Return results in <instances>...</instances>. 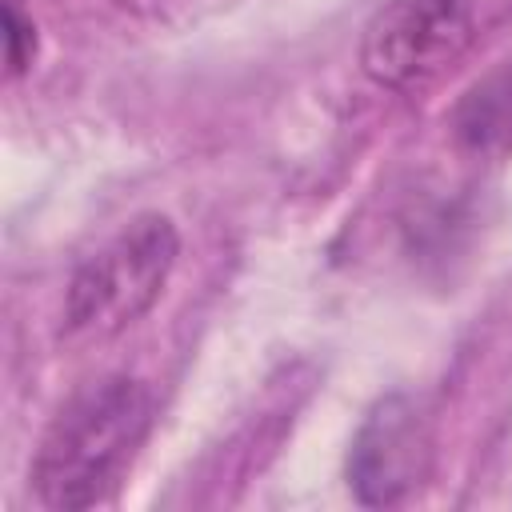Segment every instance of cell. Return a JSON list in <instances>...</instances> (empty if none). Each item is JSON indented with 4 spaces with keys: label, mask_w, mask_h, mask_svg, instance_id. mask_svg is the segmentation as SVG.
Here are the masks:
<instances>
[{
    "label": "cell",
    "mask_w": 512,
    "mask_h": 512,
    "mask_svg": "<svg viewBox=\"0 0 512 512\" xmlns=\"http://www.w3.org/2000/svg\"><path fill=\"white\" fill-rule=\"evenodd\" d=\"M180 256L168 216L144 212L88 256L64 292V336L92 344L132 328L164 292Z\"/></svg>",
    "instance_id": "cell-2"
},
{
    "label": "cell",
    "mask_w": 512,
    "mask_h": 512,
    "mask_svg": "<svg viewBox=\"0 0 512 512\" xmlns=\"http://www.w3.org/2000/svg\"><path fill=\"white\" fill-rule=\"evenodd\" d=\"M116 4L128 8V12H140V16H144V12H156L164 0H116Z\"/></svg>",
    "instance_id": "cell-7"
},
{
    "label": "cell",
    "mask_w": 512,
    "mask_h": 512,
    "mask_svg": "<svg viewBox=\"0 0 512 512\" xmlns=\"http://www.w3.org/2000/svg\"><path fill=\"white\" fill-rule=\"evenodd\" d=\"M428 420L404 392L376 400L348 448V484L360 504H400L428 472Z\"/></svg>",
    "instance_id": "cell-4"
},
{
    "label": "cell",
    "mask_w": 512,
    "mask_h": 512,
    "mask_svg": "<svg viewBox=\"0 0 512 512\" xmlns=\"http://www.w3.org/2000/svg\"><path fill=\"white\" fill-rule=\"evenodd\" d=\"M4 56H8V76H24L36 60V24L20 8V0H4Z\"/></svg>",
    "instance_id": "cell-6"
},
{
    "label": "cell",
    "mask_w": 512,
    "mask_h": 512,
    "mask_svg": "<svg viewBox=\"0 0 512 512\" xmlns=\"http://www.w3.org/2000/svg\"><path fill=\"white\" fill-rule=\"evenodd\" d=\"M452 132L460 148L476 156H488L512 140V60H504L496 72L464 92L452 112Z\"/></svg>",
    "instance_id": "cell-5"
},
{
    "label": "cell",
    "mask_w": 512,
    "mask_h": 512,
    "mask_svg": "<svg viewBox=\"0 0 512 512\" xmlns=\"http://www.w3.org/2000/svg\"><path fill=\"white\" fill-rule=\"evenodd\" d=\"M152 420V396L132 376H104L84 384L48 424L36 460L32 488L40 504L80 512L112 496L128 472Z\"/></svg>",
    "instance_id": "cell-1"
},
{
    "label": "cell",
    "mask_w": 512,
    "mask_h": 512,
    "mask_svg": "<svg viewBox=\"0 0 512 512\" xmlns=\"http://www.w3.org/2000/svg\"><path fill=\"white\" fill-rule=\"evenodd\" d=\"M472 36V0H388L360 36V68L380 88L408 92L456 64Z\"/></svg>",
    "instance_id": "cell-3"
}]
</instances>
